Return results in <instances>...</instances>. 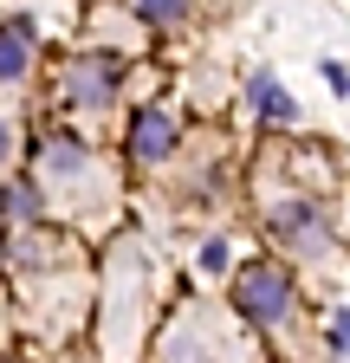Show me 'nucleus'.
I'll return each mask as SVG.
<instances>
[{
    "mask_svg": "<svg viewBox=\"0 0 350 363\" xmlns=\"http://www.w3.org/2000/svg\"><path fill=\"white\" fill-rule=\"evenodd\" d=\"M234 298H240V311L253 318V325H279V318L292 311V272L286 266H247Z\"/></svg>",
    "mask_w": 350,
    "mask_h": 363,
    "instance_id": "nucleus-1",
    "label": "nucleus"
},
{
    "mask_svg": "<svg viewBox=\"0 0 350 363\" xmlns=\"http://www.w3.org/2000/svg\"><path fill=\"white\" fill-rule=\"evenodd\" d=\"M273 234L292 240L298 253H324V247H331V227L318 220V208H305V201H292V208L273 214Z\"/></svg>",
    "mask_w": 350,
    "mask_h": 363,
    "instance_id": "nucleus-2",
    "label": "nucleus"
},
{
    "mask_svg": "<svg viewBox=\"0 0 350 363\" xmlns=\"http://www.w3.org/2000/svg\"><path fill=\"white\" fill-rule=\"evenodd\" d=\"M65 91H72V104H84V111H104V104H111V91H117V65H111V59H78Z\"/></svg>",
    "mask_w": 350,
    "mask_h": 363,
    "instance_id": "nucleus-3",
    "label": "nucleus"
},
{
    "mask_svg": "<svg viewBox=\"0 0 350 363\" xmlns=\"http://www.w3.org/2000/svg\"><path fill=\"white\" fill-rule=\"evenodd\" d=\"M169 150H175L169 111H137V123H130V162H162Z\"/></svg>",
    "mask_w": 350,
    "mask_h": 363,
    "instance_id": "nucleus-4",
    "label": "nucleus"
},
{
    "mask_svg": "<svg viewBox=\"0 0 350 363\" xmlns=\"http://www.w3.org/2000/svg\"><path fill=\"white\" fill-rule=\"evenodd\" d=\"M33 45H39L33 20H7V26H0V84H20V78H26Z\"/></svg>",
    "mask_w": 350,
    "mask_h": 363,
    "instance_id": "nucleus-5",
    "label": "nucleus"
},
{
    "mask_svg": "<svg viewBox=\"0 0 350 363\" xmlns=\"http://www.w3.org/2000/svg\"><path fill=\"white\" fill-rule=\"evenodd\" d=\"M247 98L259 104V117H266V123H292V117H298V104L273 84V72H253V78H247Z\"/></svg>",
    "mask_w": 350,
    "mask_h": 363,
    "instance_id": "nucleus-6",
    "label": "nucleus"
},
{
    "mask_svg": "<svg viewBox=\"0 0 350 363\" xmlns=\"http://www.w3.org/2000/svg\"><path fill=\"white\" fill-rule=\"evenodd\" d=\"M39 156H46V169H52V175H78V162H84V150L72 143V136H52Z\"/></svg>",
    "mask_w": 350,
    "mask_h": 363,
    "instance_id": "nucleus-7",
    "label": "nucleus"
},
{
    "mask_svg": "<svg viewBox=\"0 0 350 363\" xmlns=\"http://www.w3.org/2000/svg\"><path fill=\"white\" fill-rule=\"evenodd\" d=\"M137 13L156 20V26H169V20H182V13H188V0H137Z\"/></svg>",
    "mask_w": 350,
    "mask_h": 363,
    "instance_id": "nucleus-8",
    "label": "nucleus"
},
{
    "mask_svg": "<svg viewBox=\"0 0 350 363\" xmlns=\"http://www.w3.org/2000/svg\"><path fill=\"white\" fill-rule=\"evenodd\" d=\"M39 208V189H33V182H20V189L7 195V214H33Z\"/></svg>",
    "mask_w": 350,
    "mask_h": 363,
    "instance_id": "nucleus-9",
    "label": "nucleus"
},
{
    "mask_svg": "<svg viewBox=\"0 0 350 363\" xmlns=\"http://www.w3.org/2000/svg\"><path fill=\"white\" fill-rule=\"evenodd\" d=\"M201 266L221 272V266H227V240H208V247H201Z\"/></svg>",
    "mask_w": 350,
    "mask_h": 363,
    "instance_id": "nucleus-10",
    "label": "nucleus"
},
{
    "mask_svg": "<svg viewBox=\"0 0 350 363\" xmlns=\"http://www.w3.org/2000/svg\"><path fill=\"white\" fill-rule=\"evenodd\" d=\"M331 344H337V350H350V311H337V318H331Z\"/></svg>",
    "mask_w": 350,
    "mask_h": 363,
    "instance_id": "nucleus-11",
    "label": "nucleus"
},
{
    "mask_svg": "<svg viewBox=\"0 0 350 363\" xmlns=\"http://www.w3.org/2000/svg\"><path fill=\"white\" fill-rule=\"evenodd\" d=\"M13 156V130H7V117H0V162Z\"/></svg>",
    "mask_w": 350,
    "mask_h": 363,
    "instance_id": "nucleus-12",
    "label": "nucleus"
},
{
    "mask_svg": "<svg viewBox=\"0 0 350 363\" xmlns=\"http://www.w3.org/2000/svg\"><path fill=\"white\" fill-rule=\"evenodd\" d=\"M0 220H7V189H0Z\"/></svg>",
    "mask_w": 350,
    "mask_h": 363,
    "instance_id": "nucleus-13",
    "label": "nucleus"
}]
</instances>
